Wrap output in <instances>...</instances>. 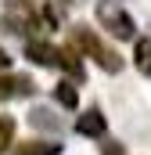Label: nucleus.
I'll list each match as a JSON object with an SVG mask.
<instances>
[{
    "instance_id": "obj_1",
    "label": "nucleus",
    "mask_w": 151,
    "mask_h": 155,
    "mask_svg": "<svg viewBox=\"0 0 151 155\" xmlns=\"http://www.w3.org/2000/svg\"><path fill=\"white\" fill-rule=\"evenodd\" d=\"M72 43L79 47V51H86V54H90V58H94L104 72H119V69H122V58H119L115 51H108V47L94 36L86 25H76V29H72Z\"/></svg>"
},
{
    "instance_id": "obj_2",
    "label": "nucleus",
    "mask_w": 151,
    "mask_h": 155,
    "mask_svg": "<svg viewBox=\"0 0 151 155\" xmlns=\"http://www.w3.org/2000/svg\"><path fill=\"white\" fill-rule=\"evenodd\" d=\"M97 22H101L112 36H119V40H133V33H137L133 18H130L115 0H101V4H97Z\"/></svg>"
},
{
    "instance_id": "obj_3",
    "label": "nucleus",
    "mask_w": 151,
    "mask_h": 155,
    "mask_svg": "<svg viewBox=\"0 0 151 155\" xmlns=\"http://www.w3.org/2000/svg\"><path fill=\"white\" fill-rule=\"evenodd\" d=\"M29 94H33L29 76H0V101L4 97H29Z\"/></svg>"
},
{
    "instance_id": "obj_4",
    "label": "nucleus",
    "mask_w": 151,
    "mask_h": 155,
    "mask_svg": "<svg viewBox=\"0 0 151 155\" xmlns=\"http://www.w3.org/2000/svg\"><path fill=\"white\" fill-rule=\"evenodd\" d=\"M76 130H79L83 137H101V134H104V116H101L97 108H90V112H83V116L76 119Z\"/></svg>"
},
{
    "instance_id": "obj_5",
    "label": "nucleus",
    "mask_w": 151,
    "mask_h": 155,
    "mask_svg": "<svg viewBox=\"0 0 151 155\" xmlns=\"http://www.w3.org/2000/svg\"><path fill=\"white\" fill-rule=\"evenodd\" d=\"M25 54H29L36 65H61V51H58V47H50V43H29V47H25Z\"/></svg>"
},
{
    "instance_id": "obj_6",
    "label": "nucleus",
    "mask_w": 151,
    "mask_h": 155,
    "mask_svg": "<svg viewBox=\"0 0 151 155\" xmlns=\"http://www.w3.org/2000/svg\"><path fill=\"white\" fill-rule=\"evenodd\" d=\"M58 152H61V144H54V141H25L11 155H58Z\"/></svg>"
},
{
    "instance_id": "obj_7",
    "label": "nucleus",
    "mask_w": 151,
    "mask_h": 155,
    "mask_svg": "<svg viewBox=\"0 0 151 155\" xmlns=\"http://www.w3.org/2000/svg\"><path fill=\"white\" fill-rule=\"evenodd\" d=\"M29 123H33V126H40V130H54V134L61 130V119L54 116L50 108H33V112H29Z\"/></svg>"
},
{
    "instance_id": "obj_8",
    "label": "nucleus",
    "mask_w": 151,
    "mask_h": 155,
    "mask_svg": "<svg viewBox=\"0 0 151 155\" xmlns=\"http://www.w3.org/2000/svg\"><path fill=\"white\" fill-rule=\"evenodd\" d=\"M137 69L151 76V40H137Z\"/></svg>"
},
{
    "instance_id": "obj_9",
    "label": "nucleus",
    "mask_w": 151,
    "mask_h": 155,
    "mask_svg": "<svg viewBox=\"0 0 151 155\" xmlns=\"http://www.w3.org/2000/svg\"><path fill=\"white\" fill-rule=\"evenodd\" d=\"M54 97H58V105H65V108H76V101H79L72 83H58V87H54Z\"/></svg>"
},
{
    "instance_id": "obj_10",
    "label": "nucleus",
    "mask_w": 151,
    "mask_h": 155,
    "mask_svg": "<svg viewBox=\"0 0 151 155\" xmlns=\"http://www.w3.org/2000/svg\"><path fill=\"white\" fill-rule=\"evenodd\" d=\"M11 137H14V119H11V116H0V152L11 144Z\"/></svg>"
},
{
    "instance_id": "obj_11",
    "label": "nucleus",
    "mask_w": 151,
    "mask_h": 155,
    "mask_svg": "<svg viewBox=\"0 0 151 155\" xmlns=\"http://www.w3.org/2000/svg\"><path fill=\"white\" fill-rule=\"evenodd\" d=\"M104 155H122V144H119V141H108V144H104Z\"/></svg>"
},
{
    "instance_id": "obj_12",
    "label": "nucleus",
    "mask_w": 151,
    "mask_h": 155,
    "mask_svg": "<svg viewBox=\"0 0 151 155\" xmlns=\"http://www.w3.org/2000/svg\"><path fill=\"white\" fill-rule=\"evenodd\" d=\"M7 65H11V58H7V54H4V51H0V72H4V69H7Z\"/></svg>"
}]
</instances>
